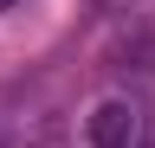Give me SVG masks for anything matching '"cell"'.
Here are the masks:
<instances>
[{"instance_id": "cell-1", "label": "cell", "mask_w": 155, "mask_h": 148, "mask_svg": "<svg viewBox=\"0 0 155 148\" xmlns=\"http://www.w3.org/2000/svg\"><path fill=\"white\" fill-rule=\"evenodd\" d=\"M91 148H142V116H136V103H123V97L97 103V116H91Z\"/></svg>"}, {"instance_id": "cell-2", "label": "cell", "mask_w": 155, "mask_h": 148, "mask_svg": "<svg viewBox=\"0 0 155 148\" xmlns=\"http://www.w3.org/2000/svg\"><path fill=\"white\" fill-rule=\"evenodd\" d=\"M7 7H13V0H0V13H7Z\"/></svg>"}, {"instance_id": "cell-3", "label": "cell", "mask_w": 155, "mask_h": 148, "mask_svg": "<svg viewBox=\"0 0 155 148\" xmlns=\"http://www.w3.org/2000/svg\"><path fill=\"white\" fill-rule=\"evenodd\" d=\"M0 148H7V135H0Z\"/></svg>"}]
</instances>
